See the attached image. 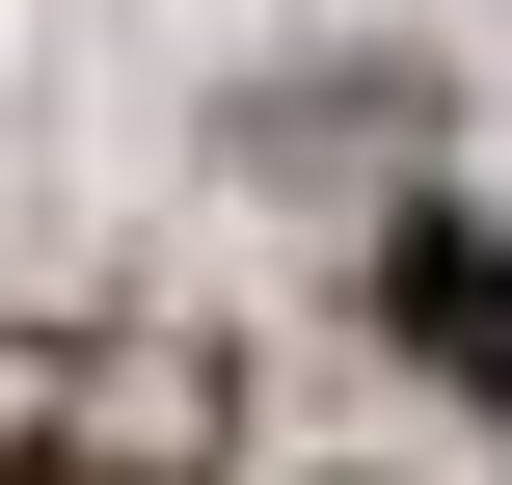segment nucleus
I'll return each mask as SVG.
<instances>
[{"label":"nucleus","instance_id":"1","mask_svg":"<svg viewBox=\"0 0 512 485\" xmlns=\"http://www.w3.org/2000/svg\"><path fill=\"white\" fill-rule=\"evenodd\" d=\"M378 324H405V351L512 432V243H486V216H405V243H378Z\"/></svg>","mask_w":512,"mask_h":485},{"label":"nucleus","instance_id":"2","mask_svg":"<svg viewBox=\"0 0 512 485\" xmlns=\"http://www.w3.org/2000/svg\"><path fill=\"white\" fill-rule=\"evenodd\" d=\"M0 485H81V459H0Z\"/></svg>","mask_w":512,"mask_h":485}]
</instances>
